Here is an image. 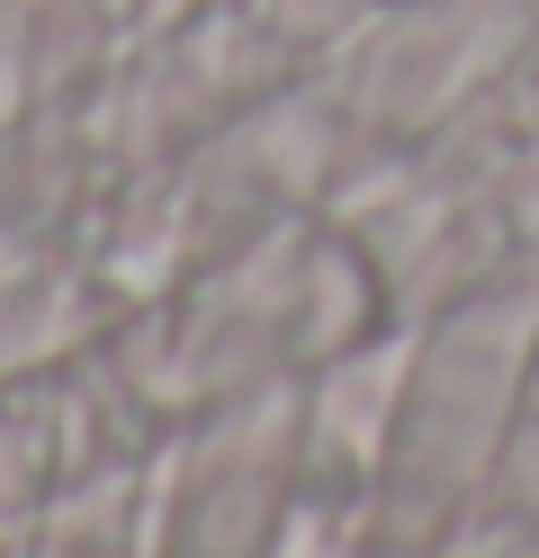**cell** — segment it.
Returning a JSON list of instances; mask_svg holds the SVG:
<instances>
[{
	"label": "cell",
	"instance_id": "cell-1",
	"mask_svg": "<svg viewBox=\"0 0 539 558\" xmlns=\"http://www.w3.org/2000/svg\"><path fill=\"white\" fill-rule=\"evenodd\" d=\"M539 352V289L530 279H486V289L450 298L422 342H405V397L378 450V513L414 532L450 522L494 486L503 433H513L522 378Z\"/></svg>",
	"mask_w": 539,
	"mask_h": 558
},
{
	"label": "cell",
	"instance_id": "cell-2",
	"mask_svg": "<svg viewBox=\"0 0 539 558\" xmlns=\"http://www.w3.org/2000/svg\"><path fill=\"white\" fill-rule=\"evenodd\" d=\"M287 460H297V424H287V397H234L216 424L171 460L162 513H189L180 541H261L279 505H287Z\"/></svg>",
	"mask_w": 539,
	"mask_h": 558
}]
</instances>
